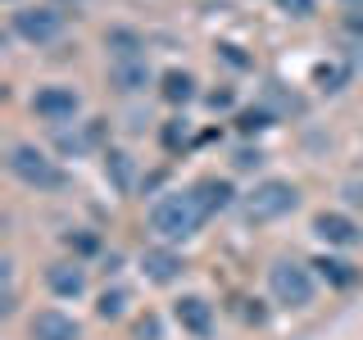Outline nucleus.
I'll return each mask as SVG.
<instances>
[{"mask_svg":"<svg viewBox=\"0 0 363 340\" xmlns=\"http://www.w3.org/2000/svg\"><path fill=\"white\" fill-rule=\"evenodd\" d=\"M196 200H200V209H204V218H213V213H223V209H232V200H236V191H232V181H223V177H200L196 186Z\"/></svg>","mask_w":363,"mask_h":340,"instance_id":"obj_12","label":"nucleus"},{"mask_svg":"<svg viewBox=\"0 0 363 340\" xmlns=\"http://www.w3.org/2000/svg\"><path fill=\"white\" fill-rule=\"evenodd\" d=\"M128 304H132V290H128V286H113V290H105V295H100L96 313L113 322V317H123V313H128Z\"/></svg>","mask_w":363,"mask_h":340,"instance_id":"obj_18","label":"nucleus"},{"mask_svg":"<svg viewBox=\"0 0 363 340\" xmlns=\"http://www.w3.org/2000/svg\"><path fill=\"white\" fill-rule=\"evenodd\" d=\"M105 177L113 181V191H118V196H128V191H132V181H136L132 159L123 154V150H109V154H105Z\"/></svg>","mask_w":363,"mask_h":340,"instance_id":"obj_15","label":"nucleus"},{"mask_svg":"<svg viewBox=\"0 0 363 340\" xmlns=\"http://www.w3.org/2000/svg\"><path fill=\"white\" fill-rule=\"evenodd\" d=\"M159 91H164L168 105H186V100L196 96V77L182 73V68H168V73H164V86H159Z\"/></svg>","mask_w":363,"mask_h":340,"instance_id":"obj_16","label":"nucleus"},{"mask_svg":"<svg viewBox=\"0 0 363 340\" xmlns=\"http://www.w3.org/2000/svg\"><path fill=\"white\" fill-rule=\"evenodd\" d=\"M173 317H177L182 332H191L196 340H204L213 332V304L200 300V295H182V300L173 304Z\"/></svg>","mask_w":363,"mask_h":340,"instance_id":"obj_7","label":"nucleus"},{"mask_svg":"<svg viewBox=\"0 0 363 340\" xmlns=\"http://www.w3.org/2000/svg\"><path fill=\"white\" fill-rule=\"evenodd\" d=\"M96 141H100V123H86L82 132H64V128L55 132V145H60L64 154H82L86 145H96Z\"/></svg>","mask_w":363,"mask_h":340,"instance_id":"obj_17","label":"nucleus"},{"mask_svg":"<svg viewBox=\"0 0 363 340\" xmlns=\"http://www.w3.org/2000/svg\"><path fill=\"white\" fill-rule=\"evenodd\" d=\"M209 105H213V109H218V105H232V91H213Z\"/></svg>","mask_w":363,"mask_h":340,"instance_id":"obj_26","label":"nucleus"},{"mask_svg":"<svg viewBox=\"0 0 363 340\" xmlns=\"http://www.w3.org/2000/svg\"><path fill=\"white\" fill-rule=\"evenodd\" d=\"M150 82H155V73H150V64H145V55H141V60L109 64V86L118 91V96H136V91H145Z\"/></svg>","mask_w":363,"mask_h":340,"instance_id":"obj_10","label":"nucleus"},{"mask_svg":"<svg viewBox=\"0 0 363 340\" xmlns=\"http://www.w3.org/2000/svg\"><path fill=\"white\" fill-rule=\"evenodd\" d=\"M277 9H281V14H291V18H313L318 0H277Z\"/></svg>","mask_w":363,"mask_h":340,"instance_id":"obj_22","label":"nucleus"},{"mask_svg":"<svg viewBox=\"0 0 363 340\" xmlns=\"http://www.w3.org/2000/svg\"><path fill=\"white\" fill-rule=\"evenodd\" d=\"M77 109H82V100H77V91L64 86V82H50V86H41L37 96H32V113L45 118V123H55V128L68 123Z\"/></svg>","mask_w":363,"mask_h":340,"instance_id":"obj_6","label":"nucleus"},{"mask_svg":"<svg viewBox=\"0 0 363 340\" xmlns=\"http://www.w3.org/2000/svg\"><path fill=\"white\" fill-rule=\"evenodd\" d=\"M141 272L155 281V286H173V281L182 277V254H173V249H145Z\"/></svg>","mask_w":363,"mask_h":340,"instance_id":"obj_13","label":"nucleus"},{"mask_svg":"<svg viewBox=\"0 0 363 340\" xmlns=\"http://www.w3.org/2000/svg\"><path fill=\"white\" fill-rule=\"evenodd\" d=\"M159 332H164V327H159V317H155V313H145L141 322L132 327V340H159Z\"/></svg>","mask_w":363,"mask_h":340,"instance_id":"obj_23","label":"nucleus"},{"mask_svg":"<svg viewBox=\"0 0 363 340\" xmlns=\"http://www.w3.org/2000/svg\"><path fill=\"white\" fill-rule=\"evenodd\" d=\"M9 28H14V37H23L28 45H55L64 37V14L50 5H32V9H18L14 18H9Z\"/></svg>","mask_w":363,"mask_h":340,"instance_id":"obj_5","label":"nucleus"},{"mask_svg":"<svg viewBox=\"0 0 363 340\" xmlns=\"http://www.w3.org/2000/svg\"><path fill=\"white\" fill-rule=\"evenodd\" d=\"M68 245H77L82 254H91V249H96V236H68Z\"/></svg>","mask_w":363,"mask_h":340,"instance_id":"obj_25","label":"nucleus"},{"mask_svg":"<svg viewBox=\"0 0 363 340\" xmlns=\"http://www.w3.org/2000/svg\"><path fill=\"white\" fill-rule=\"evenodd\" d=\"M236 128H241L245 136L272 128V109H264V105H259V109H241V113H236Z\"/></svg>","mask_w":363,"mask_h":340,"instance_id":"obj_20","label":"nucleus"},{"mask_svg":"<svg viewBox=\"0 0 363 340\" xmlns=\"http://www.w3.org/2000/svg\"><path fill=\"white\" fill-rule=\"evenodd\" d=\"M200 222H204V209H200L196 191H168L150 209V232L164 236V241H191L200 232Z\"/></svg>","mask_w":363,"mask_h":340,"instance_id":"obj_1","label":"nucleus"},{"mask_svg":"<svg viewBox=\"0 0 363 340\" xmlns=\"http://www.w3.org/2000/svg\"><path fill=\"white\" fill-rule=\"evenodd\" d=\"M295 204H300V191L281 177H268L245 196V218L250 222H277V218H286Z\"/></svg>","mask_w":363,"mask_h":340,"instance_id":"obj_3","label":"nucleus"},{"mask_svg":"<svg viewBox=\"0 0 363 340\" xmlns=\"http://www.w3.org/2000/svg\"><path fill=\"white\" fill-rule=\"evenodd\" d=\"M313 232L323 236L327 245H340V249L363 245V227L354 218H345V213H318V218H313Z\"/></svg>","mask_w":363,"mask_h":340,"instance_id":"obj_9","label":"nucleus"},{"mask_svg":"<svg viewBox=\"0 0 363 340\" xmlns=\"http://www.w3.org/2000/svg\"><path fill=\"white\" fill-rule=\"evenodd\" d=\"M232 164H236V173H255V168L264 164V150H250V145H245V150H236Z\"/></svg>","mask_w":363,"mask_h":340,"instance_id":"obj_24","label":"nucleus"},{"mask_svg":"<svg viewBox=\"0 0 363 340\" xmlns=\"http://www.w3.org/2000/svg\"><path fill=\"white\" fill-rule=\"evenodd\" d=\"M268 290L277 304H286V309H304V304L313 300V272L304 264H295V259H277V264L268 268Z\"/></svg>","mask_w":363,"mask_h":340,"instance_id":"obj_4","label":"nucleus"},{"mask_svg":"<svg viewBox=\"0 0 363 340\" xmlns=\"http://www.w3.org/2000/svg\"><path fill=\"white\" fill-rule=\"evenodd\" d=\"M345 5H363V0H345Z\"/></svg>","mask_w":363,"mask_h":340,"instance_id":"obj_28","label":"nucleus"},{"mask_svg":"<svg viewBox=\"0 0 363 340\" xmlns=\"http://www.w3.org/2000/svg\"><path fill=\"white\" fill-rule=\"evenodd\" d=\"M28 336L32 340H82V327H77L68 313H60V309H41L28 322Z\"/></svg>","mask_w":363,"mask_h":340,"instance_id":"obj_8","label":"nucleus"},{"mask_svg":"<svg viewBox=\"0 0 363 340\" xmlns=\"http://www.w3.org/2000/svg\"><path fill=\"white\" fill-rule=\"evenodd\" d=\"M45 286L60 300H77L86 290V272H82V264H50L45 268Z\"/></svg>","mask_w":363,"mask_h":340,"instance_id":"obj_11","label":"nucleus"},{"mask_svg":"<svg viewBox=\"0 0 363 340\" xmlns=\"http://www.w3.org/2000/svg\"><path fill=\"white\" fill-rule=\"evenodd\" d=\"M60 5H86V0H60Z\"/></svg>","mask_w":363,"mask_h":340,"instance_id":"obj_27","label":"nucleus"},{"mask_svg":"<svg viewBox=\"0 0 363 340\" xmlns=\"http://www.w3.org/2000/svg\"><path fill=\"white\" fill-rule=\"evenodd\" d=\"M313 268L323 272V277L332 281V286H350V281H354V268H350V264H340V259H318Z\"/></svg>","mask_w":363,"mask_h":340,"instance_id":"obj_19","label":"nucleus"},{"mask_svg":"<svg viewBox=\"0 0 363 340\" xmlns=\"http://www.w3.org/2000/svg\"><path fill=\"white\" fill-rule=\"evenodd\" d=\"M350 77V68H340V64H318V73H313V82L323 86V91H340V82Z\"/></svg>","mask_w":363,"mask_h":340,"instance_id":"obj_21","label":"nucleus"},{"mask_svg":"<svg viewBox=\"0 0 363 340\" xmlns=\"http://www.w3.org/2000/svg\"><path fill=\"white\" fill-rule=\"evenodd\" d=\"M9 173H14L23 186H32V191H60L64 186V168L55 164L45 150H37V145H28V141H18L14 150H9Z\"/></svg>","mask_w":363,"mask_h":340,"instance_id":"obj_2","label":"nucleus"},{"mask_svg":"<svg viewBox=\"0 0 363 340\" xmlns=\"http://www.w3.org/2000/svg\"><path fill=\"white\" fill-rule=\"evenodd\" d=\"M105 45H109L113 64H118V60H141V50H145V41L136 37L132 28H109L105 32Z\"/></svg>","mask_w":363,"mask_h":340,"instance_id":"obj_14","label":"nucleus"}]
</instances>
